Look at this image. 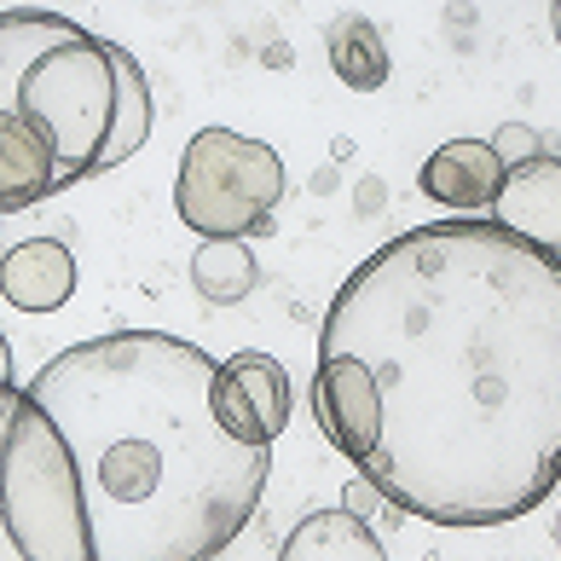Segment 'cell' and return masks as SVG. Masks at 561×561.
I'll return each mask as SVG.
<instances>
[{
	"instance_id": "cell-1",
	"label": "cell",
	"mask_w": 561,
	"mask_h": 561,
	"mask_svg": "<svg viewBox=\"0 0 561 561\" xmlns=\"http://www.w3.org/2000/svg\"><path fill=\"white\" fill-rule=\"evenodd\" d=\"M313 411L359 481L434 527H504L561 486V255L497 220L400 232L319 324Z\"/></svg>"
},
{
	"instance_id": "cell-2",
	"label": "cell",
	"mask_w": 561,
	"mask_h": 561,
	"mask_svg": "<svg viewBox=\"0 0 561 561\" xmlns=\"http://www.w3.org/2000/svg\"><path fill=\"white\" fill-rule=\"evenodd\" d=\"M197 342L116 330L0 393V527L18 561H215L255 522L273 446L215 417Z\"/></svg>"
},
{
	"instance_id": "cell-3",
	"label": "cell",
	"mask_w": 561,
	"mask_h": 561,
	"mask_svg": "<svg viewBox=\"0 0 561 561\" xmlns=\"http://www.w3.org/2000/svg\"><path fill=\"white\" fill-rule=\"evenodd\" d=\"M116 93V41L41 7H0V116L53 145L65 185L105 169Z\"/></svg>"
},
{
	"instance_id": "cell-4",
	"label": "cell",
	"mask_w": 561,
	"mask_h": 561,
	"mask_svg": "<svg viewBox=\"0 0 561 561\" xmlns=\"http://www.w3.org/2000/svg\"><path fill=\"white\" fill-rule=\"evenodd\" d=\"M289 192L284 157L238 128H203L180 157L174 209L203 243H243L273 226Z\"/></svg>"
},
{
	"instance_id": "cell-5",
	"label": "cell",
	"mask_w": 561,
	"mask_h": 561,
	"mask_svg": "<svg viewBox=\"0 0 561 561\" xmlns=\"http://www.w3.org/2000/svg\"><path fill=\"white\" fill-rule=\"evenodd\" d=\"M289 370L273 359V353H232L220 359L215 377V417L220 428L243 446H273L289 428Z\"/></svg>"
},
{
	"instance_id": "cell-6",
	"label": "cell",
	"mask_w": 561,
	"mask_h": 561,
	"mask_svg": "<svg viewBox=\"0 0 561 561\" xmlns=\"http://www.w3.org/2000/svg\"><path fill=\"white\" fill-rule=\"evenodd\" d=\"M504 174H510V162L492 139H451L440 151H428V162L417 169V185H423V197H434L457 220H486L497 192H504Z\"/></svg>"
},
{
	"instance_id": "cell-7",
	"label": "cell",
	"mask_w": 561,
	"mask_h": 561,
	"mask_svg": "<svg viewBox=\"0 0 561 561\" xmlns=\"http://www.w3.org/2000/svg\"><path fill=\"white\" fill-rule=\"evenodd\" d=\"M492 220L504 232L527 238L533 249H545V255H561V157L550 151L515 157L504 192L492 203Z\"/></svg>"
},
{
	"instance_id": "cell-8",
	"label": "cell",
	"mask_w": 561,
	"mask_h": 561,
	"mask_svg": "<svg viewBox=\"0 0 561 561\" xmlns=\"http://www.w3.org/2000/svg\"><path fill=\"white\" fill-rule=\"evenodd\" d=\"M76 289V255L53 238H24L7 249V266H0V296L18 313H53L65 307Z\"/></svg>"
},
{
	"instance_id": "cell-9",
	"label": "cell",
	"mask_w": 561,
	"mask_h": 561,
	"mask_svg": "<svg viewBox=\"0 0 561 561\" xmlns=\"http://www.w3.org/2000/svg\"><path fill=\"white\" fill-rule=\"evenodd\" d=\"M278 561H388V550L353 510H313L289 527Z\"/></svg>"
},
{
	"instance_id": "cell-10",
	"label": "cell",
	"mask_w": 561,
	"mask_h": 561,
	"mask_svg": "<svg viewBox=\"0 0 561 561\" xmlns=\"http://www.w3.org/2000/svg\"><path fill=\"white\" fill-rule=\"evenodd\" d=\"M116 134H111V151H105V169L128 162L145 139L157 128V105H151V76L139 70V58L128 47H116Z\"/></svg>"
},
{
	"instance_id": "cell-11",
	"label": "cell",
	"mask_w": 561,
	"mask_h": 561,
	"mask_svg": "<svg viewBox=\"0 0 561 561\" xmlns=\"http://www.w3.org/2000/svg\"><path fill=\"white\" fill-rule=\"evenodd\" d=\"M324 41H330V70H336L347 88L370 93L388 81V41L370 18H342V24H330Z\"/></svg>"
},
{
	"instance_id": "cell-12",
	"label": "cell",
	"mask_w": 561,
	"mask_h": 561,
	"mask_svg": "<svg viewBox=\"0 0 561 561\" xmlns=\"http://www.w3.org/2000/svg\"><path fill=\"white\" fill-rule=\"evenodd\" d=\"M192 284L197 296H209L215 307H232L255 289V255L249 243H203L192 261Z\"/></svg>"
},
{
	"instance_id": "cell-13",
	"label": "cell",
	"mask_w": 561,
	"mask_h": 561,
	"mask_svg": "<svg viewBox=\"0 0 561 561\" xmlns=\"http://www.w3.org/2000/svg\"><path fill=\"white\" fill-rule=\"evenodd\" d=\"M550 18H556V35H561V7H550Z\"/></svg>"
},
{
	"instance_id": "cell-14",
	"label": "cell",
	"mask_w": 561,
	"mask_h": 561,
	"mask_svg": "<svg viewBox=\"0 0 561 561\" xmlns=\"http://www.w3.org/2000/svg\"><path fill=\"white\" fill-rule=\"evenodd\" d=\"M556 545H561V515H556Z\"/></svg>"
}]
</instances>
